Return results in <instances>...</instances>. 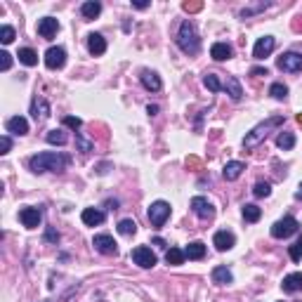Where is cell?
<instances>
[{
  "label": "cell",
  "mask_w": 302,
  "mask_h": 302,
  "mask_svg": "<svg viewBox=\"0 0 302 302\" xmlns=\"http://www.w3.org/2000/svg\"><path fill=\"white\" fill-rule=\"evenodd\" d=\"M66 165H69V156L57 153V151H43V153H36L33 158L28 160V168H31V172H36V175H43V172H62Z\"/></svg>",
  "instance_id": "1"
},
{
  "label": "cell",
  "mask_w": 302,
  "mask_h": 302,
  "mask_svg": "<svg viewBox=\"0 0 302 302\" xmlns=\"http://www.w3.org/2000/svg\"><path fill=\"white\" fill-rule=\"evenodd\" d=\"M279 125H284V116H272V118H267L265 123L255 125L250 133H246V137H243V147H246V149L258 147L267 135H269V130H274V128H279Z\"/></svg>",
  "instance_id": "2"
},
{
  "label": "cell",
  "mask_w": 302,
  "mask_h": 302,
  "mask_svg": "<svg viewBox=\"0 0 302 302\" xmlns=\"http://www.w3.org/2000/svg\"><path fill=\"white\" fill-rule=\"evenodd\" d=\"M177 45L179 50L187 54H196L201 50V38H198V31L191 21H182V26L177 31Z\"/></svg>",
  "instance_id": "3"
},
{
  "label": "cell",
  "mask_w": 302,
  "mask_h": 302,
  "mask_svg": "<svg viewBox=\"0 0 302 302\" xmlns=\"http://www.w3.org/2000/svg\"><path fill=\"white\" fill-rule=\"evenodd\" d=\"M170 217V203L168 201H153L149 205V222L153 227H163V224L168 222Z\"/></svg>",
  "instance_id": "4"
},
{
  "label": "cell",
  "mask_w": 302,
  "mask_h": 302,
  "mask_svg": "<svg viewBox=\"0 0 302 302\" xmlns=\"http://www.w3.org/2000/svg\"><path fill=\"white\" fill-rule=\"evenodd\" d=\"M298 220L295 217H284V220H279V222H274L272 224V236L274 239H288V236H293L295 231H298Z\"/></svg>",
  "instance_id": "5"
},
{
  "label": "cell",
  "mask_w": 302,
  "mask_h": 302,
  "mask_svg": "<svg viewBox=\"0 0 302 302\" xmlns=\"http://www.w3.org/2000/svg\"><path fill=\"white\" fill-rule=\"evenodd\" d=\"M133 262L135 265H140L142 269H151V267H156L158 258H156V253H153L151 248H147V246H137V248L133 250Z\"/></svg>",
  "instance_id": "6"
},
{
  "label": "cell",
  "mask_w": 302,
  "mask_h": 302,
  "mask_svg": "<svg viewBox=\"0 0 302 302\" xmlns=\"http://www.w3.org/2000/svg\"><path fill=\"white\" fill-rule=\"evenodd\" d=\"M276 66L281 69V71L286 73H298L302 71V54L300 52H286L279 57V62H276Z\"/></svg>",
  "instance_id": "7"
},
{
  "label": "cell",
  "mask_w": 302,
  "mask_h": 302,
  "mask_svg": "<svg viewBox=\"0 0 302 302\" xmlns=\"http://www.w3.org/2000/svg\"><path fill=\"white\" fill-rule=\"evenodd\" d=\"M191 208H194V213L201 217V220H213L215 217V205L205 198V196H194L191 198Z\"/></svg>",
  "instance_id": "8"
},
{
  "label": "cell",
  "mask_w": 302,
  "mask_h": 302,
  "mask_svg": "<svg viewBox=\"0 0 302 302\" xmlns=\"http://www.w3.org/2000/svg\"><path fill=\"white\" fill-rule=\"evenodd\" d=\"M92 246H95V250H99L102 255H116V253H118V246H116L114 236H109V234H97V236L92 239Z\"/></svg>",
  "instance_id": "9"
},
{
  "label": "cell",
  "mask_w": 302,
  "mask_h": 302,
  "mask_svg": "<svg viewBox=\"0 0 302 302\" xmlns=\"http://www.w3.org/2000/svg\"><path fill=\"white\" fill-rule=\"evenodd\" d=\"M64 64H66V50L64 47H50L45 52V66L47 69L57 71V69H62Z\"/></svg>",
  "instance_id": "10"
},
{
  "label": "cell",
  "mask_w": 302,
  "mask_h": 302,
  "mask_svg": "<svg viewBox=\"0 0 302 302\" xmlns=\"http://www.w3.org/2000/svg\"><path fill=\"white\" fill-rule=\"evenodd\" d=\"M274 47H276L274 36H262L255 43V47H253V57L255 59H265V57H269V54L274 52Z\"/></svg>",
  "instance_id": "11"
},
{
  "label": "cell",
  "mask_w": 302,
  "mask_h": 302,
  "mask_svg": "<svg viewBox=\"0 0 302 302\" xmlns=\"http://www.w3.org/2000/svg\"><path fill=\"white\" fill-rule=\"evenodd\" d=\"M57 31H59V21L54 17H43L38 21V36L45 38V40H50V38L57 36Z\"/></svg>",
  "instance_id": "12"
},
{
  "label": "cell",
  "mask_w": 302,
  "mask_h": 302,
  "mask_svg": "<svg viewBox=\"0 0 302 302\" xmlns=\"http://www.w3.org/2000/svg\"><path fill=\"white\" fill-rule=\"evenodd\" d=\"M19 220H21V224L26 229H36L38 224H40V220H43V215H40L38 208H21L19 210Z\"/></svg>",
  "instance_id": "13"
},
{
  "label": "cell",
  "mask_w": 302,
  "mask_h": 302,
  "mask_svg": "<svg viewBox=\"0 0 302 302\" xmlns=\"http://www.w3.org/2000/svg\"><path fill=\"white\" fill-rule=\"evenodd\" d=\"M234 243H236V239H234V234L231 231H217L213 236V246L220 253H224V250H231L234 248Z\"/></svg>",
  "instance_id": "14"
},
{
  "label": "cell",
  "mask_w": 302,
  "mask_h": 302,
  "mask_svg": "<svg viewBox=\"0 0 302 302\" xmlns=\"http://www.w3.org/2000/svg\"><path fill=\"white\" fill-rule=\"evenodd\" d=\"M231 54H234V47L229 43H215L210 47V57L215 62H227V59H231Z\"/></svg>",
  "instance_id": "15"
},
{
  "label": "cell",
  "mask_w": 302,
  "mask_h": 302,
  "mask_svg": "<svg viewBox=\"0 0 302 302\" xmlns=\"http://www.w3.org/2000/svg\"><path fill=\"white\" fill-rule=\"evenodd\" d=\"M243 170H246V163H241V160H229V163L222 168V177L227 179V182H234V179L241 177Z\"/></svg>",
  "instance_id": "16"
},
{
  "label": "cell",
  "mask_w": 302,
  "mask_h": 302,
  "mask_svg": "<svg viewBox=\"0 0 302 302\" xmlns=\"http://www.w3.org/2000/svg\"><path fill=\"white\" fill-rule=\"evenodd\" d=\"M140 80H142L144 88L151 90V92H158V90L163 88V83H160L158 73H156V71H149V69H144L142 76H140Z\"/></svg>",
  "instance_id": "17"
},
{
  "label": "cell",
  "mask_w": 302,
  "mask_h": 302,
  "mask_svg": "<svg viewBox=\"0 0 302 302\" xmlns=\"http://www.w3.org/2000/svg\"><path fill=\"white\" fill-rule=\"evenodd\" d=\"M5 128H7V133L19 135V137H21V135L28 133V121H26V118H21V116H14V118H7Z\"/></svg>",
  "instance_id": "18"
},
{
  "label": "cell",
  "mask_w": 302,
  "mask_h": 302,
  "mask_svg": "<svg viewBox=\"0 0 302 302\" xmlns=\"http://www.w3.org/2000/svg\"><path fill=\"white\" fill-rule=\"evenodd\" d=\"M88 50H90V54H95V57H99V54L107 52V40H104V36H99V33H90V36H88Z\"/></svg>",
  "instance_id": "19"
},
{
  "label": "cell",
  "mask_w": 302,
  "mask_h": 302,
  "mask_svg": "<svg viewBox=\"0 0 302 302\" xmlns=\"http://www.w3.org/2000/svg\"><path fill=\"white\" fill-rule=\"evenodd\" d=\"M281 288H284V293H300V291H302V274H300V272H293V274H288V276L284 279Z\"/></svg>",
  "instance_id": "20"
},
{
  "label": "cell",
  "mask_w": 302,
  "mask_h": 302,
  "mask_svg": "<svg viewBox=\"0 0 302 302\" xmlns=\"http://www.w3.org/2000/svg\"><path fill=\"white\" fill-rule=\"evenodd\" d=\"M47 114H50V104H47L43 97H36L31 102V116H33L36 121H45Z\"/></svg>",
  "instance_id": "21"
},
{
  "label": "cell",
  "mask_w": 302,
  "mask_h": 302,
  "mask_svg": "<svg viewBox=\"0 0 302 302\" xmlns=\"http://www.w3.org/2000/svg\"><path fill=\"white\" fill-rule=\"evenodd\" d=\"M222 90H227V95H229L234 102H239V99L243 97V88H241V83L236 76H227V83H224Z\"/></svg>",
  "instance_id": "22"
},
{
  "label": "cell",
  "mask_w": 302,
  "mask_h": 302,
  "mask_svg": "<svg viewBox=\"0 0 302 302\" xmlns=\"http://www.w3.org/2000/svg\"><path fill=\"white\" fill-rule=\"evenodd\" d=\"M80 220L88 224V227H97V224L104 222V213H102V210H97V208H85V210H83V215H80Z\"/></svg>",
  "instance_id": "23"
},
{
  "label": "cell",
  "mask_w": 302,
  "mask_h": 302,
  "mask_svg": "<svg viewBox=\"0 0 302 302\" xmlns=\"http://www.w3.org/2000/svg\"><path fill=\"white\" fill-rule=\"evenodd\" d=\"M184 255L189 260H203L205 258V243L203 241H191L187 248H184Z\"/></svg>",
  "instance_id": "24"
},
{
  "label": "cell",
  "mask_w": 302,
  "mask_h": 302,
  "mask_svg": "<svg viewBox=\"0 0 302 302\" xmlns=\"http://www.w3.org/2000/svg\"><path fill=\"white\" fill-rule=\"evenodd\" d=\"M234 281V274H231L227 267H215L213 269V284L217 286H229Z\"/></svg>",
  "instance_id": "25"
},
{
  "label": "cell",
  "mask_w": 302,
  "mask_h": 302,
  "mask_svg": "<svg viewBox=\"0 0 302 302\" xmlns=\"http://www.w3.org/2000/svg\"><path fill=\"white\" fill-rule=\"evenodd\" d=\"M99 12H102V2H97V0H88V2L80 5V14H83L85 19L99 17Z\"/></svg>",
  "instance_id": "26"
},
{
  "label": "cell",
  "mask_w": 302,
  "mask_h": 302,
  "mask_svg": "<svg viewBox=\"0 0 302 302\" xmlns=\"http://www.w3.org/2000/svg\"><path fill=\"white\" fill-rule=\"evenodd\" d=\"M17 57L24 66H36L38 64V54H36V50H31V47H21Z\"/></svg>",
  "instance_id": "27"
},
{
  "label": "cell",
  "mask_w": 302,
  "mask_h": 302,
  "mask_svg": "<svg viewBox=\"0 0 302 302\" xmlns=\"http://www.w3.org/2000/svg\"><path fill=\"white\" fill-rule=\"evenodd\" d=\"M260 217H262V210H260L255 203L243 205V220H246V222H258Z\"/></svg>",
  "instance_id": "28"
},
{
  "label": "cell",
  "mask_w": 302,
  "mask_h": 302,
  "mask_svg": "<svg viewBox=\"0 0 302 302\" xmlns=\"http://www.w3.org/2000/svg\"><path fill=\"white\" fill-rule=\"evenodd\" d=\"M184 258H187V255H184V250H179V248H170L168 253H165V262H168V265H172V267L182 265V262H184Z\"/></svg>",
  "instance_id": "29"
},
{
  "label": "cell",
  "mask_w": 302,
  "mask_h": 302,
  "mask_svg": "<svg viewBox=\"0 0 302 302\" xmlns=\"http://www.w3.org/2000/svg\"><path fill=\"white\" fill-rule=\"evenodd\" d=\"M45 140H47V144H57V147H62V144L69 142V137H66L64 130H50V133L45 135Z\"/></svg>",
  "instance_id": "30"
},
{
  "label": "cell",
  "mask_w": 302,
  "mask_h": 302,
  "mask_svg": "<svg viewBox=\"0 0 302 302\" xmlns=\"http://www.w3.org/2000/svg\"><path fill=\"white\" fill-rule=\"evenodd\" d=\"M276 147H279V149H284V151L293 149V147H295V135L293 133H281L279 137H276Z\"/></svg>",
  "instance_id": "31"
},
{
  "label": "cell",
  "mask_w": 302,
  "mask_h": 302,
  "mask_svg": "<svg viewBox=\"0 0 302 302\" xmlns=\"http://www.w3.org/2000/svg\"><path fill=\"white\" fill-rule=\"evenodd\" d=\"M118 231H121L123 236H133V234H137V222L130 220V217H128V220H121V222H118Z\"/></svg>",
  "instance_id": "32"
},
{
  "label": "cell",
  "mask_w": 302,
  "mask_h": 302,
  "mask_svg": "<svg viewBox=\"0 0 302 302\" xmlns=\"http://www.w3.org/2000/svg\"><path fill=\"white\" fill-rule=\"evenodd\" d=\"M203 83H205V88L210 90V92H220V90L224 88L222 83H220V78H217L215 73H208V76L203 78Z\"/></svg>",
  "instance_id": "33"
},
{
  "label": "cell",
  "mask_w": 302,
  "mask_h": 302,
  "mask_svg": "<svg viewBox=\"0 0 302 302\" xmlns=\"http://www.w3.org/2000/svg\"><path fill=\"white\" fill-rule=\"evenodd\" d=\"M269 95H272L274 99H286V97H288V88H286L284 83H272Z\"/></svg>",
  "instance_id": "34"
},
{
  "label": "cell",
  "mask_w": 302,
  "mask_h": 302,
  "mask_svg": "<svg viewBox=\"0 0 302 302\" xmlns=\"http://www.w3.org/2000/svg\"><path fill=\"white\" fill-rule=\"evenodd\" d=\"M288 253H291V260H293V262H300L302 260V236H298V241L288 248Z\"/></svg>",
  "instance_id": "35"
},
{
  "label": "cell",
  "mask_w": 302,
  "mask_h": 302,
  "mask_svg": "<svg viewBox=\"0 0 302 302\" xmlns=\"http://www.w3.org/2000/svg\"><path fill=\"white\" fill-rule=\"evenodd\" d=\"M272 2H258V5H250V7H243L241 9V17L243 19H248V17H253L255 12H260V9H265V7H269Z\"/></svg>",
  "instance_id": "36"
},
{
  "label": "cell",
  "mask_w": 302,
  "mask_h": 302,
  "mask_svg": "<svg viewBox=\"0 0 302 302\" xmlns=\"http://www.w3.org/2000/svg\"><path fill=\"white\" fill-rule=\"evenodd\" d=\"M253 194L258 196V198H267V196L272 194V187H269V182H258V184L253 187Z\"/></svg>",
  "instance_id": "37"
},
{
  "label": "cell",
  "mask_w": 302,
  "mask_h": 302,
  "mask_svg": "<svg viewBox=\"0 0 302 302\" xmlns=\"http://www.w3.org/2000/svg\"><path fill=\"white\" fill-rule=\"evenodd\" d=\"M14 36H17V33H14V28H12V26H2V28H0V40H2L5 45L12 43Z\"/></svg>",
  "instance_id": "38"
},
{
  "label": "cell",
  "mask_w": 302,
  "mask_h": 302,
  "mask_svg": "<svg viewBox=\"0 0 302 302\" xmlns=\"http://www.w3.org/2000/svg\"><path fill=\"white\" fill-rule=\"evenodd\" d=\"M76 147H78V149L83 151V153L92 151V142H88V140H85V137H83L80 133H76Z\"/></svg>",
  "instance_id": "39"
},
{
  "label": "cell",
  "mask_w": 302,
  "mask_h": 302,
  "mask_svg": "<svg viewBox=\"0 0 302 302\" xmlns=\"http://www.w3.org/2000/svg\"><path fill=\"white\" fill-rule=\"evenodd\" d=\"M66 128H71V130H80V125H83V121H80L78 116H64V121H62Z\"/></svg>",
  "instance_id": "40"
},
{
  "label": "cell",
  "mask_w": 302,
  "mask_h": 302,
  "mask_svg": "<svg viewBox=\"0 0 302 302\" xmlns=\"http://www.w3.org/2000/svg\"><path fill=\"white\" fill-rule=\"evenodd\" d=\"M182 9L189 12V14H191V12H201V9H203V2H182Z\"/></svg>",
  "instance_id": "41"
},
{
  "label": "cell",
  "mask_w": 302,
  "mask_h": 302,
  "mask_svg": "<svg viewBox=\"0 0 302 302\" xmlns=\"http://www.w3.org/2000/svg\"><path fill=\"white\" fill-rule=\"evenodd\" d=\"M0 147H2V151H0L2 156H5V153H9V149H12V140H9L7 135H2V137H0Z\"/></svg>",
  "instance_id": "42"
},
{
  "label": "cell",
  "mask_w": 302,
  "mask_h": 302,
  "mask_svg": "<svg viewBox=\"0 0 302 302\" xmlns=\"http://www.w3.org/2000/svg\"><path fill=\"white\" fill-rule=\"evenodd\" d=\"M0 57H2L0 69H2V71H9V66H12V54H9V52H0Z\"/></svg>",
  "instance_id": "43"
},
{
  "label": "cell",
  "mask_w": 302,
  "mask_h": 302,
  "mask_svg": "<svg viewBox=\"0 0 302 302\" xmlns=\"http://www.w3.org/2000/svg\"><path fill=\"white\" fill-rule=\"evenodd\" d=\"M45 241H47V243H57V241H59V234L54 229H47L45 231Z\"/></svg>",
  "instance_id": "44"
},
{
  "label": "cell",
  "mask_w": 302,
  "mask_h": 302,
  "mask_svg": "<svg viewBox=\"0 0 302 302\" xmlns=\"http://www.w3.org/2000/svg\"><path fill=\"white\" fill-rule=\"evenodd\" d=\"M187 165H189V168H198V165H201V160L196 158V156H189V158H187Z\"/></svg>",
  "instance_id": "45"
},
{
  "label": "cell",
  "mask_w": 302,
  "mask_h": 302,
  "mask_svg": "<svg viewBox=\"0 0 302 302\" xmlns=\"http://www.w3.org/2000/svg\"><path fill=\"white\" fill-rule=\"evenodd\" d=\"M250 76H267V69H262V66H255V69H250Z\"/></svg>",
  "instance_id": "46"
},
{
  "label": "cell",
  "mask_w": 302,
  "mask_h": 302,
  "mask_svg": "<svg viewBox=\"0 0 302 302\" xmlns=\"http://www.w3.org/2000/svg\"><path fill=\"white\" fill-rule=\"evenodd\" d=\"M147 114L156 116V114H158V104H149V107H147Z\"/></svg>",
  "instance_id": "47"
},
{
  "label": "cell",
  "mask_w": 302,
  "mask_h": 302,
  "mask_svg": "<svg viewBox=\"0 0 302 302\" xmlns=\"http://www.w3.org/2000/svg\"><path fill=\"white\" fill-rule=\"evenodd\" d=\"M133 7H137V9H147V7H149V2H144V0H137V2H133Z\"/></svg>",
  "instance_id": "48"
},
{
  "label": "cell",
  "mask_w": 302,
  "mask_h": 302,
  "mask_svg": "<svg viewBox=\"0 0 302 302\" xmlns=\"http://www.w3.org/2000/svg\"><path fill=\"white\" fill-rule=\"evenodd\" d=\"M153 246H158V248H165V241L160 239V236H156V239H153Z\"/></svg>",
  "instance_id": "49"
},
{
  "label": "cell",
  "mask_w": 302,
  "mask_h": 302,
  "mask_svg": "<svg viewBox=\"0 0 302 302\" xmlns=\"http://www.w3.org/2000/svg\"><path fill=\"white\" fill-rule=\"evenodd\" d=\"M107 168H109V163H102V165H99V170H97V172H99V175H104V172H107Z\"/></svg>",
  "instance_id": "50"
},
{
  "label": "cell",
  "mask_w": 302,
  "mask_h": 302,
  "mask_svg": "<svg viewBox=\"0 0 302 302\" xmlns=\"http://www.w3.org/2000/svg\"><path fill=\"white\" fill-rule=\"evenodd\" d=\"M295 198H298V201H302V182H300V187H298V191H295Z\"/></svg>",
  "instance_id": "51"
},
{
  "label": "cell",
  "mask_w": 302,
  "mask_h": 302,
  "mask_svg": "<svg viewBox=\"0 0 302 302\" xmlns=\"http://www.w3.org/2000/svg\"><path fill=\"white\" fill-rule=\"evenodd\" d=\"M295 121H298V123L302 125V111H300V114H298V116H295Z\"/></svg>",
  "instance_id": "52"
},
{
  "label": "cell",
  "mask_w": 302,
  "mask_h": 302,
  "mask_svg": "<svg viewBox=\"0 0 302 302\" xmlns=\"http://www.w3.org/2000/svg\"><path fill=\"white\" fill-rule=\"evenodd\" d=\"M45 302H47V300H45Z\"/></svg>",
  "instance_id": "53"
}]
</instances>
